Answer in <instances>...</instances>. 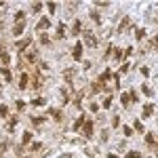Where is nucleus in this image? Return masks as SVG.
<instances>
[{"label":"nucleus","instance_id":"nucleus-1","mask_svg":"<svg viewBox=\"0 0 158 158\" xmlns=\"http://www.w3.org/2000/svg\"><path fill=\"white\" fill-rule=\"evenodd\" d=\"M72 57H74V61H80V59H82V45H80V42H78V45L74 47Z\"/></svg>","mask_w":158,"mask_h":158},{"label":"nucleus","instance_id":"nucleus-2","mask_svg":"<svg viewBox=\"0 0 158 158\" xmlns=\"http://www.w3.org/2000/svg\"><path fill=\"white\" fill-rule=\"evenodd\" d=\"M152 112H154V105H152V103H145V108H143V118H150Z\"/></svg>","mask_w":158,"mask_h":158},{"label":"nucleus","instance_id":"nucleus-3","mask_svg":"<svg viewBox=\"0 0 158 158\" xmlns=\"http://www.w3.org/2000/svg\"><path fill=\"white\" fill-rule=\"evenodd\" d=\"M30 42H32L30 38H23V40H19V42H17V45H15V47H17V49H19V51H23L25 47H30Z\"/></svg>","mask_w":158,"mask_h":158},{"label":"nucleus","instance_id":"nucleus-4","mask_svg":"<svg viewBox=\"0 0 158 158\" xmlns=\"http://www.w3.org/2000/svg\"><path fill=\"white\" fill-rule=\"evenodd\" d=\"M84 42H86V45H91V47H95V45H97V40H95V36H93V34H84Z\"/></svg>","mask_w":158,"mask_h":158},{"label":"nucleus","instance_id":"nucleus-5","mask_svg":"<svg viewBox=\"0 0 158 158\" xmlns=\"http://www.w3.org/2000/svg\"><path fill=\"white\" fill-rule=\"evenodd\" d=\"M49 25H51V21L47 19V17H45V19H40V21H38V32H40V30H47Z\"/></svg>","mask_w":158,"mask_h":158},{"label":"nucleus","instance_id":"nucleus-6","mask_svg":"<svg viewBox=\"0 0 158 158\" xmlns=\"http://www.w3.org/2000/svg\"><path fill=\"white\" fill-rule=\"evenodd\" d=\"M23 28H25V21H23V23H17L15 28H13V34H15V36H19V34L23 32Z\"/></svg>","mask_w":158,"mask_h":158},{"label":"nucleus","instance_id":"nucleus-7","mask_svg":"<svg viewBox=\"0 0 158 158\" xmlns=\"http://www.w3.org/2000/svg\"><path fill=\"white\" fill-rule=\"evenodd\" d=\"M84 133H86V137H91V133H93V125L91 122H84Z\"/></svg>","mask_w":158,"mask_h":158},{"label":"nucleus","instance_id":"nucleus-8","mask_svg":"<svg viewBox=\"0 0 158 158\" xmlns=\"http://www.w3.org/2000/svg\"><path fill=\"white\" fill-rule=\"evenodd\" d=\"M19 86H21V89L28 86V76H25V74H21V78H19Z\"/></svg>","mask_w":158,"mask_h":158},{"label":"nucleus","instance_id":"nucleus-9","mask_svg":"<svg viewBox=\"0 0 158 158\" xmlns=\"http://www.w3.org/2000/svg\"><path fill=\"white\" fill-rule=\"evenodd\" d=\"M129 99H131V95H127V93H122V95H120V101H122V105H129Z\"/></svg>","mask_w":158,"mask_h":158},{"label":"nucleus","instance_id":"nucleus-10","mask_svg":"<svg viewBox=\"0 0 158 158\" xmlns=\"http://www.w3.org/2000/svg\"><path fill=\"white\" fill-rule=\"evenodd\" d=\"M63 32H65V28H63V23H59V28H57V36H59V38H63V36H65Z\"/></svg>","mask_w":158,"mask_h":158},{"label":"nucleus","instance_id":"nucleus-11","mask_svg":"<svg viewBox=\"0 0 158 158\" xmlns=\"http://www.w3.org/2000/svg\"><path fill=\"white\" fill-rule=\"evenodd\" d=\"M30 139H32V133H23V137H21V143H30Z\"/></svg>","mask_w":158,"mask_h":158},{"label":"nucleus","instance_id":"nucleus-12","mask_svg":"<svg viewBox=\"0 0 158 158\" xmlns=\"http://www.w3.org/2000/svg\"><path fill=\"white\" fill-rule=\"evenodd\" d=\"M82 125H84V118H78V120L74 122V131H76V129H80Z\"/></svg>","mask_w":158,"mask_h":158},{"label":"nucleus","instance_id":"nucleus-13","mask_svg":"<svg viewBox=\"0 0 158 158\" xmlns=\"http://www.w3.org/2000/svg\"><path fill=\"white\" fill-rule=\"evenodd\" d=\"M32 103H34V105H45V99H42V97H36V99H32Z\"/></svg>","mask_w":158,"mask_h":158},{"label":"nucleus","instance_id":"nucleus-14","mask_svg":"<svg viewBox=\"0 0 158 158\" xmlns=\"http://www.w3.org/2000/svg\"><path fill=\"white\" fill-rule=\"evenodd\" d=\"M8 114V110H6V105H0V118H4Z\"/></svg>","mask_w":158,"mask_h":158},{"label":"nucleus","instance_id":"nucleus-15","mask_svg":"<svg viewBox=\"0 0 158 158\" xmlns=\"http://www.w3.org/2000/svg\"><path fill=\"white\" fill-rule=\"evenodd\" d=\"M51 116H55V120H61V112H57V110H51Z\"/></svg>","mask_w":158,"mask_h":158},{"label":"nucleus","instance_id":"nucleus-16","mask_svg":"<svg viewBox=\"0 0 158 158\" xmlns=\"http://www.w3.org/2000/svg\"><path fill=\"white\" fill-rule=\"evenodd\" d=\"M127 158H141V154H139V152H129Z\"/></svg>","mask_w":158,"mask_h":158},{"label":"nucleus","instance_id":"nucleus-17","mask_svg":"<svg viewBox=\"0 0 158 158\" xmlns=\"http://www.w3.org/2000/svg\"><path fill=\"white\" fill-rule=\"evenodd\" d=\"M135 36H137V40H141V38L145 36V30H137V34H135Z\"/></svg>","mask_w":158,"mask_h":158},{"label":"nucleus","instance_id":"nucleus-18","mask_svg":"<svg viewBox=\"0 0 158 158\" xmlns=\"http://www.w3.org/2000/svg\"><path fill=\"white\" fill-rule=\"evenodd\" d=\"M2 76L6 78V80H11V72H8V70H6V68H2Z\"/></svg>","mask_w":158,"mask_h":158},{"label":"nucleus","instance_id":"nucleus-19","mask_svg":"<svg viewBox=\"0 0 158 158\" xmlns=\"http://www.w3.org/2000/svg\"><path fill=\"white\" fill-rule=\"evenodd\" d=\"M122 133H125V137H131L133 131H131V127H125V129H122Z\"/></svg>","mask_w":158,"mask_h":158},{"label":"nucleus","instance_id":"nucleus-20","mask_svg":"<svg viewBox=\"0 0 158 158\" xmlns=\"http://www.w3.org/2000/svg\"><path fill=\"white\" fill-rule=\"evenodd\" d=\"M135 129H137V131H139V133H143V125H141V122H139V120H137V122H135Z\"/></svg>","mask_w":158,"mask_h":158},{"label":"nucleus","instance_id":"nucleus-21","mask_svg":"<svg viewBox=\"0 0 158 158\" xmlns=\"http://www.w3.org/2000/svg\"><path fill=\"white\" fill-rule=\"evenodd\" d=\"M141 91H143V93H145V95H152V89H150V86H145V84H143V86H141Z\"/></svg>","mask_w":158,"mask_h":158},{"label":"nucleus","instance_id":"nucleus-22","mask_svg":"<svg viewBox=\"0 0 158 158\" xmlns=\"http://www.w3.org/2000/svg\"><path fill=\"white\" fill-rule=\"evenodd\" d=\"M72 76H74L72 70H65V78H68V80H72Z\"/></svg>","mask_w":158,"mask_h":158},{"label":"nucleus","instance_id":"nucleus-23","mask_svg":"<svg viewBox=\"0 0 158 158\" xmlns=\"http://www.w3.org/2000/svg\"><path fill=\"white\" fill-rule=\"evenodd\" d=\"M110 103H112V97H110V95H108V99L103 101V108H110Z\"/></svg>","mask_w":158,"mask_h":158},{"label":"nucleus","instance_id":"nucleus-24","mask_svg":"<svg viewBox=\"0 0 158 158\" xmlns=\"http://www.w3.org/2000/svg\"><path fill=\"white\" fill-rule=\"evenodd\" d=\"M112 125H114V127H118V125H120V118H118V116H114V120H112Z\"/></svg>","mask_w":158,"mask_h":158},{"label":"nucleus","instance_id":"nucleus-25","mask_svg":"<svg viewBox=\"0 0 158 158\" xmlns=\"http://www.w3.org/2000/svg\"><path fill=\"white\" fill-rule=\"evenodd\" d=\"M76 32H80V21H76V23H74V34H76Z\"/></svg>","mask_w":158,"mask_h":158},{"label":"nucleus","instance_id":"nucleus-26","mask_svg":"<svg viewBox=\"0 0 158 158\" xmlns=\"http://www.w3.org/2000/svg\"><path fill=\"white\" fill-rule=\"evenodd\" d=\"M32 122H34V125H40V122H42V118H38V116H34V118H32Z\"/></svg>","mask_w":158,"mask_h":158},{"label":"nucleus","instance_id":"nucleus-27","mask_svg":"<svg viewBox=\"0 0 158 158\" xmlns=\"http://www.w3.org/2000/svg\"><path fill=\"white\" fill-rule=\"evenodd\" d=\"M108 158H118V156H116V154H110V156H108Z\"/></svg>","mask_w":158,"mask_h":158},{"label":"nucleus","instance_id":"nucleus-28","mask_svg":"<svg viewBox=\"0 0 158 158\" xmlns=\"http://www.w3.org/2000/svg\"><path fill=\"white\" fill-rule=\"evenodd\" d=\"M156 154H158V145H156Z\"/></svg>","mask_w":158,"mask_h":158},{"label":"nucleus","instance_id":"nucleus-29","mask_svg":"<svg viewBox=\"0 0 158 158\" xmlns=\"http://www.w3.org/2000/svg\"><path fill=\"white\" fill-rule=\"evenodd\" d=\"M0 89H2V82H0Z\"/></svg>","mask_w":158,"mask_h":158}]
</instances>
